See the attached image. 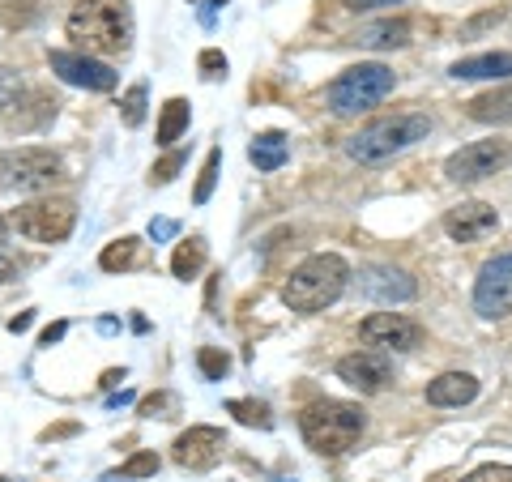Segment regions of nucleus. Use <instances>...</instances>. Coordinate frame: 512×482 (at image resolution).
Masks as SVG:
<instances>
[{"label": "nucleus", "instance_id": "a878e982", "mask_svg": "<svg viewBox=\"0 0 512 482\" xmlns=\"http://www.w3.org/2000/svg\"><path fill=\"white\" fill-rule=\"evenodd\" d=\"M158 465H163V461H158V453H133V457H128V461L120 465V470H111V474H107V482H133V478H154V474H158Z\"/></svg>", "mask_w": 512, "mask_h": 482}, {"label": "nucleus", "instance_id": "2eb2a0df", "mask_svg": "<svg viewBox=\"0 0 512 482\" xmlns=\"http://www.w3.org/2000/svg\"><path fill=\"white\" fill-rule=\"evenodd\" d=\"M359 291L372 303H410L419 295V286H414L410 273L397 269V265H367L359 273Z\"/></svg>", "mask_w": 512, "mask_h": 482}, {"label": "nucleus", "instance_id": "f704fd0d", "mask_svg": "<svg viewBox=\"0 0 512 482\" xmlns=\"http://www.w3.org/2000/svg\"><path fill=\"white\" fill-rule=\"evenodd\" d=\"M171 406H175V397H171V393H154V397L141 401V414H150V419H154V414H158V419H167L163 410H171Z\"/></svg>", "mask_w": 512, "mask_h": 482}, {"label": "nucleus", "instance_id": "9d476101", "mask_svg": "<svg viewBox=\"0 0 512 482\" xmlns=\"http://www.w3.org/2000/svg\"><path fill=\"white\" fill-rule=\"evenodd\" d=\"M474 312L483 320L512 316V252H500L474 278Z\"/></svg>", "mask_w": 512, "mask_h": 482}, {"label": "nucleus", "instance_id": "f257e3e1", "mask_svg": "<svg viewBox=\"0 0 512 482\" xmlns=\"http://www.w3.org/2000/svg\"><path fill=\"white\" fill-rule=\"evenodd\" d=\"M64 30L82 56H120L133 43V9L128 0H77Z\"/></svg>", "mask_w": 512, "mask_h": 482}, {"label": "nucleus", "instance_id": "4c0bfd02", "mask_svg": "<svg viewBox=\"0 0 512 482\" xmlns=\"http://www.w3.org/2000/svg\"><path fill=\"white\" fill-rule=\"evenodd\" d=\"M64 333H69V320H56V325H47L43 329V337H39V346H56L60 342V337Z\"/></svg>", "mask_w": 512, "mask_h": 482}, {"label": "nucleus", "instance_id": "f3484780", "mask_svg": "<svg viewBox=\"0 0 512 482\" xmlns=\"http://www.w3.org/2000/svg\"><path fill=\"white\" fill-rule=\"evenodd\" d=\"M457 82H512V52H483V56H466L453 69Z\"/></svg>", "mask_w": 512, "mask_h": 482}, {"label": "nucleus", "instance_id": "e433bc0d", "mask_svg": "<svg viewBox=\"0 0 512 482\" xmlns=\"http://www.w3.org/2000/svg\"><path fill=\"white\" fill-rule=\"evenodd\" d=\"M350 13H372V9H384V5H402V0H342Z\"/></svg>", "mask_w": 512, "mask_h": 482}, {"label": "nucleus", "instance_id": "c756f323", "mask_svg": "<svg viewBox=\"0 0 512 482\" xmlns=\"http://www.w3.org/2000/svg\"><path fill=\"white\" fill-rule=\"evenodd\" d=\"M0 18H5V26H30L39 18V5L35 0H0Z\"/></svg>", "mask_w": 512, "mask_h": 482}, {"label": "nucleus", "instance_id": "4be33fe9", "mask_svg": "<svg viewBox=\"0 0 512 482\" xmlns=\"http://www.w3.org/2000/svg\"><path fill=\"white\" fill-rule=\"evenodd\" d=\"M188 120H192V103L188 99H167L163 116H158V146H175V141L188 133Z\"/></svg>", "mask_w": 512, "mask_h": 482}, {"label": "nucleus", "instance_id": "7ed1b4c3", "mask_svg": "<svg viewBox=\"0 0 512 482\" xmlns=\"http://www.w3.org/2000/svg\"><path fill=\"white\" fill-rule=\"evenodd\" d=\"M367 427V414L355 406V401H312V406H303L299 414V431L303 440H308L312 453L320 457H342L346 448H355L359 436Z\"/></svg>", "mask_w": 512, "mask_h": 482}, {"label": "nucleus", "instance_id": "37998d69", "mask_svg": "<svg viewBox=\"0 0 512 482\" xmlns=\"http://www.w3.org/2000/svg\"><path fill=\"white\" fill-rule=\"evenodd\" d=\"M5 235H9V222H5V218H0V244H5Z\"/></svg>", "mask_w": 512, "mask_h": 482}, {"label": "nucleus", "instance_id": "f03ea898", "mask_svg": "<svg viewBox=\"0 0 512 482\" xmlns=\"http://www.w3.org/2000/svg\"><path fill=\"white\" fill-rule=\"evenodd\" d=\"M346 282H350V265L342 261V256L338 252H316L303 265L291 269V278H286V286H282V303L291 312H303V316L325 312L342 299Z\"/></svg>", "mask_w": 512, "mask_h": 482}, {"label": "nucleus", "instance_id": "5701e85b", "mask_svg": "<svg viewBox=\"0 0 512 482\" xmlns=\"http://www.w3.org/2000/svg\"><path fill=\"white\" fill-rule=\"evenodd\" d=\"M137 252H141V239H137V235H120V239H111V244L103 248L99 265H103L107 273H124V269L137 265Z\"/></svg>", "mask_w": 512, "mask_h": 482}, {"label": "nucleus", "instance_id": "79ce46f5", "mask_svg": "<svg viewBox=\"0 0 512 482\" xmlns=\"http://www.w3.org/2000/svg\"><path fill=\"white\" fill-rule=\"evenodd\" d=\"M120 380H124V372H107V376H103V389H116Z\"/></svg>", "mask_w": 512, "mask_h": 482}, {"label": "nucleus", "instance_id": "a19ab883", "mask_svg": "<svg viewBox=\"0 0 512 482\" xmlns=\"http://www.w3.org/2000/svg\"><path fill=\"white\" fill-rule=\"evenodd\" d=\"M128 401H133V393H111V397H107V406H111V410H120V406H128Z\"/></svg>", "mask_w": 512, "mask_h": 482}, {"label": "nucleus", "instance_id": "f8f14e48", "mask_svg": "<svg viewBox=\"0 0 512 482\" xmlns=\"http://www.w3.org/2000/svg\"><path fill=\"white\" fill-rule=\"evenodd\" d=\"M52 73L60 77L64 86H77V90H94V94H107L116 90V69L94 56H82V52H52Z\"/></svg>", "mask_w": 512, "mask_h": 482}, {"label": "nucleus", "instance_id": "aec40b11", "mask_svg": "<svg viewBox=\"0 0 512 482\" xmlns=\"http://www.w3.org/2000/svg\"><path fill=\"white\" fill-rule=\"evenodd\" d=\"M248 158L256 171H278V167H286V158H291V141L282 133H261V137H252Z\"/></svg>", "mask_w": 512, "mask_h": 482}, {"label": "nucleus", "instance_id": "49530a36", "mask_svg": "<svg viewBox=\"0 0 512 482\" xmlns=\"http://www.w3.org/2000/svg\"><path fill=\"white\" fill-rule=\"evenodd\" d=\"M188 5H192V0H188Z\"/></svg>", "mask_w": 512, "mask_h": 482}, {"label": "nucleus", "instance_id": "a211bd4d", "mask_svg": "<svg viewBox=\"0 0 512 482\" xmlns=\"http://www.w3.org/2000/svg\"><path fill=\"white\" fill-rule=\"evenodd\" d=\"M474 397H478V380L470 372H444L427 384L431 406H470Z\"/></svg>", "mask_w": 512, "mask_h": 482}, {"label": "nucleus", "instance_id": "39448f33", "mask_svg": "<svg viewBox=\"0 0 512 482\" xmlns=\"http://www.w3.org/2000/svg\"><path fill=\"white\" fill-rule=\"evenodd\" d=\"M393 86H397V77H393L389 64L367 60V64H355V69H346V73L333 77L329 90H325V99H329L333 116H359V111H372L376 103L389 99Z\"/></svg>", "mask_w": 512, "mask_h": 482}, {"label": "nucleus", "instance_id": "b1692460", "mask_svg": "<svg viewBox=\"0 0 512 482\" xmlns=\"http://www.w3.org/2000/svg\"><path fill=\"white\" fill-rule=\"evenodd\" d=\"M201 265H205V239L201 235H192V239H184L180 248H175V256H171V273L180 282H188V278H197L201 273Z\"/></svg>", "mask_w": 512, "mask_h": 482}, {"label": "nucleus", "instance_id": "dca6fc26", "mask_svg": "<svg viewBox=\"0 0 512 482\" xmlns=\"http://www.w3.org/2000/svg\"><path fill=\"white\" fill-rule=\"evenodd\" d=\"M5 116H9L13 133H35V128H43L47 120H56V99H47L43 90H26L13 99V107Z\"/></svg>", "mask_w": 512, "mask_h": 482}, {"label": "nucleus", "instance_id": "a18cd8bd", "mask_svg": "<svg viewBox=\"0 0 512 482\" xmlns=\"http://www.w3.org/2000/svg\"><path fill=\"white\" fill-rule=\"evenodd\" d=\"M0 482H9V478H0Z\"/></svg>", "mask_w": 512, "mask_h": 482}, {"label": "nucleus", "instance_id": "473e14b6", "mask_svg": "<svg viewBox=\"0 0 512 482\" xmlns=\"http://www.w3.org/2000/svg\"><path fill=\"white\" fill-rule=\"evenodd\" d=\"M461 482H512V465H478V470L466 474Z\"/></svg>", "mask_w": 512, "mask_h": 482}, {"label": "nucleus", "instance_id": "ddd939ff", "mask_svg": "<svg viewBox=\"0 0 512 482\" xmlns=\"http://www.w3.org/2000/svg\"><path fill=\"white\" fill-rule=\"evenodd\" d=\"M338 380H346L350 389H359V393H380V389H389V380H393V363H389V355H380V350H355V355L338 359Z\"/></svg>", "mask_w": 512, "mask_h": 482}, {"label": "nucleus", "instance_id": "20e7f679", "mask_svg": "<svg viewBox=\"0 0 512 482\" xmlns=\"http://www.w3.org/2000/svg\"><path fill=\"white\" fill-rule=\"evenodd\" d=\"M431 133V120L423 111H406V116H384V120H372L363 124L355 137L346 141V154L355 163H384V158L402 154L410 146H419Z\"/></svg>", "mask_w": 512, "mask_h": 482}, {"label": "nucleus", "instance_id": "bb28decb", "mask_svg": "<svg viewBox=\"0 0 512 482\" xmlns=\"http://www.w3.org/2000/svg\"><path fill=\"white\" fill-rule=\"evenodd\" d=\"M218 167H222V146H214L210 154H205L201 180H197V188H192V201H197V205H205V201L214 197V184H218Z\"/></svg>", "mask_w": 512, "mask_h": 482}, {"label": "nucleus", "instance_id": "0eeeda50", "mask_svg": "<svg viewBox=\"0 0 512 482\" xmlns=\"http://www.w3.org/2000/svg\"><path fill=\"white\" fill-rule=\"evenodd\" d=\"M64 175V163L56 150L47 146H22L0 154V188H18V192H43Z\"/></svg>", "mask_w": 512, "mask_h": 482}, {"label": "nucleus", "instance_id": "1a4fd4ad", "mask_svg": "<svg viewBox=\"0 0 512 482\" xmlns=\"http://www.w3.org/2000/svg\"><path fill=\"white\" fill-rule=\"evenodd\" d=\"M359 342L367 350H380V355H406L423 342V325L402 312H372L359 325Z\"/></svg>", "mask_w": 512, "mask_h": 482}, {"label": "nucleus", "instance_id": "6ab92c4d", "mask_svg": "<svg viewBox=\"0 0 512 482\" xmlns=\"http://www.w3.org/2000/svg\"><path fill=\"white\" fill-rule=\"evenodd\" d=\"M466 116L478 120V124H512V86L474 94V99L466 103Z\"/></svg>", "mask_w": 512, "mask_h": 482}, {"label": "nucleus", "instance_id": "ea45409f", "mask_svg": "<svg viewBox=\"0 0 512 482\" xmlns=\"http://www.w3.org/2000/svg\"><path fill=\"white\" fill-rule=\"evenodd\" d=\"M30 325H35V312H22V316H13V320H9V333H26Z\"/></svg>", "mask_w": 512, "mask_h": 482}, {"label": "nucleus", "instance_id": "c85d7f7f", "mask_svg": "<svg viewBox=\"0 0 512 482\" xmlns=\"http://www.w3.org/2000/svg\"><path fill=\"white\" fill-rule=\"evenodd\" d=\"M184 163H188V150H171L167 158H158V163L150 167V184L154 188H163V184H171L175 175L184 171Z\"/></svg>", "mask_w": 512, "mask_h": 482}, {"label": "nucleus", "instance_id": "6e6552de", "mask_svg": "<svg viewBox=\"0 0 512 482\" xmlns=\"http://www.w3.org/2000/svg\"><path fill=\"white\" fill-rule=\"evenodd\" d=\"M512 158V141H470V146H461L457 154H448L444 163V175L453 184H478V180H491L495 171H504Z\"/></svg>", "mask_w": 512, "mask_h": 482}, {"label": "nucleus", "instance_id": "2f4dec72", "mask_svg": "<svg viewBox=\"0 0 512 482\" xmlns=\"http://www.w3.org/2000/svg\"><path fill=\"white\" fill-rule=\"evenodd\" d=\"M197 69H201V77H210V82H218V77H227V56L218 52V47H205V52L197 56Z\"/></svg>", "mask_w": 512, "mask_h": 482}, {"label": "nucleus", "instance_id": "4468645a", "mask_svg": "<svg viewBox=\"0 0 512 482\" xmlns=\"http://www.w3.org/2000/svg\"><path fill=\"white\" fill-rule=\"evenodd\" d=\"M495 227H500V214H495L487 201H461L444 214V235L457 239V244H478V239H487Z\"/></svg>", "mask_w": 512, "mask_h": 482}, {"label": "nucleus", "instance_id": "c03bdc74", "mask_svg": "<svg viewBox=\"0 0 512 482\" xmlns=\"http://www.w3.org/2000/svg\"><path fill=\"white\" fill-rule=\"evenodd\" d=\"M205 5H210V9H222V5H227V0H205Z\"/></svg>", "mask_w": 512, "mask_h": 482}, {"label": "nucleus", "instance_id": "c9c22d12", "mask_svg": "<svg viewBox=\"0 0 512 482\" xmlns=\"http://www.w3.org/2000/svg\"><path fill=\"white\" fill-rule=\"evenodd\" d=\"M180 235V222H171V218H154L150 222V239L154 244H167V239Z\"/></svg>", "mask_w": 512, "mask_h": 482}, {"label": "nucleus", "instance_id": "cd10ccee", "mask_svg": "<svg viewBox=\"0 0 512 482\" xmlns=\"http://www.w3.org/2000/svg\"><path fill=\"white\" fill-rule=\"evenodd\" d=\"M120 120L128 124V128H141L146 124V86H128L124 90V99H120Z\"/></svg>", "mask_w": 512, "mask_h": 482}, {"label": "nucleus", "instance_id": "7c9ffc66", "mask_svg": "<svg viewBox=\"0 0 512 482\" xmlns=\"http://www.w3.org/2000/svg\"><path fill=\"white\" fill-rule=\"evenodd\" d=\"M197 367H201V376H205V380H222V376L231 372V359H227V350L201 346V350H197Z\"/></svg>", "mask_w": 512, "mask_h": 482}, {"label": "nucleus", "instance_id": "9b49d317", "mask_svg": "<svg viewBox=\"0 0 512 482\" xmlns=\"http://www.w3.org/2000/svg\"><path fill=\"white\" fill-rule=\"evenodd\" d=\"M227 453V436H222V427H188L180 440L171 444V461L180 465V470H214Z\"/></svg>", "mask_w": 512, "mask_h": 482}, {"label": "nucleus", "instance_id": "393cba45", "mask_svg": "<svg viewBox=\"0 0 512 482\" xmlns=\"http://www.w3.org/2000/svg\"><path fill=\"white\" fill-rule=\"evenodd\" d=\"M227 414H235V419L244 423V427H261V431L274 427V414H269V406H265V401H252V397L227 401Z\"/></svg>", "mask_w": 512, "mask_h": 482}, {"label": "nucleus", "instance_id": "423d86ee", "mask_svg": "<svg viewBox=\"0 0 512 482\" xmlns=\"http://www.w3.org/2000/svg\"><path fill=\"white\" fill-rule=\"evenodd\" d=\"M13 227H18V235L35 239V244H64L77 227V201L73 197H35V201L18 205Z\"/></svg>", "mask_w": 512, "mask_h": 482}, {"label": "nucleus", "instance_id": "58836bf2", "mask_svg": "<svg viewBox=\"0 0 512 482\" xmlns=\"http://www.w3.org/2000/svg\"><path fill=\"white\" fill-rule=\"evenodd\" d=\"M13 278H18V261L0 248V282H13Z\"/></svg>", "mask_w": 512, "mask_h": 482}, {"label": "nucleus", "instance_id": "72a5a7b5", "mask_svg": "<svg viewBox=\"0 0 512 482\" xmlns=\"http://www.w3.org/2000/svg\"><path fill=\"white\" fill-rule=\"evenodd\" d=\"M22 94V77L13 73V69H0V107H13V99H18Z\"/></svg>", "mask_w": 512, "mask_h": 482}, {"label": "nucleus", "instance_id": "412c9836", "mask_svg": "<svg viewBox=\"0 0 512 482\" xmlns=\"http://www.w3.org/2000/svg\"><path fill=\"white\" fill-rule=\"evenodd\" d=\"M363 47H406L410 43V22L406 18H384V22H372V26H363L359 35H355Z\"/></svg>", "mask_w": 512, "mask_h": 482}]
</instances>
